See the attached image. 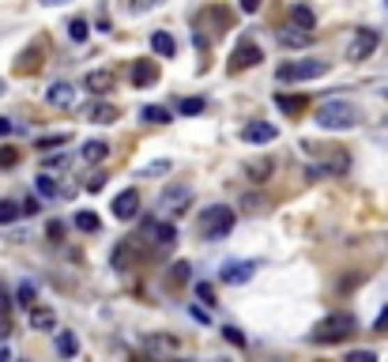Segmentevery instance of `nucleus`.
Here are the masks:
<instances>
[{
	"label": "nucleus",
	"mask_w": 388,
	"mask_h": 362,
	"mask_svg": "<svg viewBox=\"0 0 388 362\" xmlns=\"http://www.w3.org/2000/svg\"><path fill=\"white\" fill-rule=\"evenodd\" d=\"M234 208H226V204H211V208L200 211V219H196V234L204 238V241H223L230 230H234Z\"/></svg>",
	"instance_id": "obj_1"
},
{
	"label": "nucleus",
	"mask_w": 388,
	"mask_h": 362,
	"mask_svg": "<svg viewBox=\"0 0 388 362\" xmlns=\"http://www.w3.org/2000/svg\"><path fill=\"white\" fill-rule=\"evenodd\" d=\"M57 351L64 359H72L79 351V343H76V336H72V332H57Z\"/></svg>",
	"instance_id": "obj_28"
},
{
	"label": "nucleus",
	"mask_w": 388,
	"mask_h": 362,
	"mask_svg": "<svg viewBox=\"0 0 388 362\" xmlns=\"http://www.w3.org/2000/svg\"><path fill=\"white\" fill-rule=\"evenodd\" d=\"M136 211H140V193H136V189H125V193H117V197H114V216L117 219L128 223Z\"/></svg>",
	"instance_id": "obj_11"
},
{
	"label": "nucleus",
	"mask_w": 388,
	"mask_h": 362,
	"mask_svg": "<svg viewBox=\"0 0 388 362\" xmlns=\"http://www.w3.org/2000/svg\"><path fill=\"white\" fill-rule=\"evenodd\" d=\"M223 336H226L230 343H238V347H245V336H242V332L234 329V324H226V329H223Z\"/></svg>",
	"instance_id": "obj_38"
},
{
	"label": "nucleus",
	"mask_w": 388,
	"mask_h": 362,
	"mask_svg": "<svg viewBox=\"0 0 388 362\" xmlns=\"http://www.w3.org/2000/svg\"><path fill=\"white\" fill-rule=\"evenodd\" d=\"M64 144H72V136L68 133H53V136H42L34 147H38V151H49V147H64Z\"/></svg>",
	"instance_id": "obj_30"
},
{
	"label": "nucleus",
	"mask_w": 388,
	"mask_h": 362,
	"mask_svg": "<svg viewBox=\"0 0 388 362\" xmlns=\"http://www.w3.org/2000/svg\"><path fill=\"white\" fill-rule=\"evenodd\" d=\"M189 204H192V189L170 185V189H162V197H159V211H166V216H181V211H189Z\"/></svg>",
	"instance_id": "obj_6"
},
{
	"label": "nucleus",
	"mask_w": 388,
	"mask_h": 362,
	"mask_svg": "<svg viewBox=\"0 0 388 362\" xmlns=\"http://www.w3.org/2000/svg\"><path fill=\"white\" fill-rule=\"evenodd\" d=\"M385 329H388V306L377 313V321H373V332H385Z\"/></svg>",
	"instance_id": "obj_42"
},
{
	"label": "nucleus",
	"mask_w": 388,
	"mask_h": 362,
	"mask_svg": "<svg viewBox=\"0 0 388 362\" xmlns=\"http://www.w3.org/2000/svg\"><path fill=\"white\" fill-rule=\"evenodd\" d=\"M151 50L159 53V57H173V50H178V42H173L166 31H155V34H151Z\"/></svg>",
	"instance_id": "obj_21"
},
{
	"label": "nucleus",
	"mask_w": 388,
	"mask_h": 362,
	"mask_svg": "<svg viewBox=\"0 0 388 362\" xmlns=\"http://www.w3.org/2000/svg\"><path fill=\"white\" fill-rule=\"evenodd\" d=\"M230 61H234V72H242V68H253V64L261 61V45H253V42H242V45H238V50H234V57H230Z\"/></svg>",
	"instance_id": "obj_13"
},
{
	"label": "nucleus",
	"mask_w": 388,
	"mask_h": 362,
	"mask_svg": "<svg viewBox=\"0 0 388 362\" xmlns=\"http://www.w3.org/2000/svg\"><path fill=\"white\" fill-rule=\"evenodd\" d=\"M61 234H64L61 223H49V238H53V241H61Z\"/></svg>",
	"instance_id": "obj_48"
},
{
	"label": "nucleus",
	"mask_w": 388,
	"mask_h": 362,
	"mask_svg": "<svg viewBox=\"0 0 388 362\" xmlns=\"http://www.w3.org/2000/svg\"><path fill=\"white\" fill-rule=\"evenodd\" d=\"M12 310V294H8V287H4V280H0V317Z\"/></svg>",
	"instance_id": "obj_37"
},
{
	"label": "nucleus",
	"mask_w": 388,
	"mask_h": 362,
	"mask_svg": "<svg viewBox=\"0 0 388 362\" xmlns=\"http://www.w3.org/2000/svg\"><path fill=\"white\" fill-rule=\"evenodd\" d=\"M178 110H181L185 117H196L200 110H204V98H181V102H178Z\"/></svg>",
	"instance_id": "obj_33"
},
{
	"label": "nucleus",
	"mask_w": 388,
	"mask_h": 362,
	"mask_svg": "<svg viewBox=\"0 0 388 362\" xmlns=\"http://www.w3.org/2000/svg\"><path fill=\"white\" fill-rule=\"evenodd\" d=\"M20 211H23V216H34V211H38V200H34V197H31V200H23V208H20Z\"/></svg>",
	"instance_id": "obj_47"
},
{
	"label": "nucleus",
	"mask_w": 388,
	"mask_h": 362,
	"mask_svg": "<svg viewBox=\"0 0 388 362\" xmlns=\"http://www.w3.org/2000/svg\"><path fill=\"white\" fill-rule=\"evenodd\" d=\"M109 264H114L117 272H125V268L132 264V238L117 241V246H114V253H109Z\"/></svg>",
	"instance_id": "obj_19"
},
{
	"label": "nucleus",
	"mask_w": 388,
	"mask_h": 362,
	"mask_svg": "<svg viewBox=\"0 0 388 362\" xmlns=\"http://www.w3.org/2000/svg\"><path fill=\"white\" fill-rule=\"evenodd\" d=\"M350 362H373V351H350Z\"/></svg>",
	"instance_id": "obj_45"
},
{
	"label": "nucleus",
	"mask_w": 388,
	"mask_h": 362,
	"mask_svg": "<svg viewBox=\"0 0 388 362\" xmlns=\"http://www.w3.org/2000/svg\"><path fill=\"white\" fill-rule=\"evenodd\" d=\"M253 272H256L253 261H230V264H223V276H219V280L238 287V283H249V280H253Z\"/></svg>",
	"instance_id": "obj_10"
},
{
	"label": "nucleus",
	"mask_w": 388,
	"mask_h": 362,
	"mask_svg": "<svg viewBox=\"0 0 388 362\" xmlns=\"http://www.w3.org/2000/svg\"><path fill=\"white\" fill-rule=\"evenodd\" d=\"M242 136H245L249 144H272L279 133H275V125H264V121H261V125H245Z\"/></svg>",
	"instance_id": "obj_18"
},
{
	"label": "nucleus",
	"mask_w": 388,
	"mask_h": 362,
	"mask_svg": "<svg viewBox=\"0 0 388 362\" xmlns=\"http://www.w3.org/2000/svg\"><path fill=\"white\" fill-rule=\"evenodd\" d=\"M166 170H170V163H151V166H143L147 178H151V174H166Z\"/></svg>",
	"instance_id": "obj_43"
},
{
	"label": "nucleus",
	"mask_w": 388,
	"mask_h": 362,
	"mask_svg": "<svg viewBox=\"0 0 388 362\" xmlns=\"http://www.w3.org/2000/svg\"><path fill=\"white\" fill-rule=\"evenodd\" d=\"M325 151V163L320 166H309V178H325V174H347L350 170V159L343 147H320Z\"/></svg>",
	"instance_id": "obj_5"
},
{
	"label": "nucleus",
	"mask_w": 388,
	"mask_h": 362,
	"mask_svg": "<svg viewBox=\"0 0 388 362\" xmlns=\"http://www.w3.org/2000/svg\"><path fill=\"white\" fill-rule=\"evenodd\" d=\"M12 128H15L12 121H8V117H0V136H8V133H12Z\"/></svg>",
	"instance_id": "obj_49"
},
{
	"label": "nucleus",
	"mask_w": 388,
	"mask_h": 362,
	"mask_svg": "<svg viewBox=\"0 0 388 362\" xmlns=\"http://www.w3.org/2000/svg\"><path fill=\"white\" fill-rule=\"evenodd\" d=\"M83 117L95 121V125H109V121H117V106H109V102H91V106H83Z\"/></svg>",
	"instance_id": "obj_14"
},
{
	"label": "nucleus",
	"mask_w": 388,
	"mask_h": 362,
	"mask_svg": "<svg viewBox=\"0 0 388 362\" xmlns=\"http://www.w3.org/2000/svg\"><path fill=\"white\" fill-rule=\"evenodd\" d=\"M76 227L87 230V234H95V230H98V219L91 216V211H76Z\"/></svg>",
	"instance_id": "obj_34"
},
{
	"label": "nucleus",
	"mask_w": 388,
	"mask_h": 362,
	"mask_svg": "<svg viewBox=\"0 0 388 362\" xmlns=\"http://www.w3.org/2000/svg\"><path fill=\"white\" fill-rule=\"evenodd\" d=\"M132 83H136V87H151V83H159V64H155V61H136Z\"/></svg>",
	"instance_id": "obj_15"
},
{
	"label": "nucleus",
	"mask_w": 388,
	"mask_h": 362,
	"mask_svg": "<svg viewBox=\"0 0 388 362\" xmlns=\"http://www.w3.org/2000/svg\"><path fill=\"white\" fill-rule=\"evenodd\" d=\"M61 166H68V155H53V159H45V170H61Z\"/></svg>",
	"instance_id": "obj_41"
},
{
	"label": "nucleus",
	"mask_w": 388,
	"mask_h": 362,
	"mask_svg": "<svg viewBox=\"0 0 388 362\" xmlns=\"http://www.w3.org/2000/svg\"><path fill=\"white\" fill-rule=\"evenodd\" d=\"M140 117L151 121V125H166V121H170V110H166V106H143Z\"/></svg>",
	"instance_id": "obj_26"
},
{
	"label": "nucleus",
	"mask_w": 388,
	"mask_h": 362,
	"mask_svg": "<svg viewBox=\"0 0 388 362\" xmlns=\"http://www.w3.org/2000/svg\"><path fill=\"white\" fill-rule=\"evenodd\" d=\"M15 302H20L23 310H31V306H34V287H31V283H20V291H15Z\"/></svg>",
	"instance_id": "obj_35"
},
{
	"label": "nucleus",
	"mask_w": 388,
	"mask_h": 362,
	"mask_svg": "<svg viewBox=\"0 0 388 362\" xmlns=\"http://www.w3.org/2000/svg\"><path fill=\"white\" fill-rule=\"evenodd\" d=\"M45 4H68V0H45Z\"/></svg>",
	"instance_id": "obj_50"
},
{
	"label": "nucleus",
	"mask_w": 388,
	"mask_h": 362,
	"mask_svg": "<svg viewBox=\"0 0 388 362\" xmlns=\"http://www.w3.org/2000/svg\"><path fill=\"white\" fill-rule=\"evenodd\" d=\"M20 155H15V147H0V166H12Z\"/></svg>",
	"instance_id": "obj_40"
},
{
	"label": "nucleus",
	"mask_w": 388,
	"mask_h": 362,
	"mask_svg": "<svg viewBox=\"0 0 388 362\" xmlns=\"http://www.w3.org/2000/svg\"><path fill=\"white\" fill-rule=\"evenodd\" d=\"M34 189H38L42 197H57V193H61V185H57V178H53L49 170H42L38 178H34Z\"/></svg>",
	"instance_id": "obj_24"
},
{
	"label": "nucleus",
	"mask_w": 388,
	"mask_h": 362,
	"mask_svg": "<svg viewBox=\"0 0 388 362\" xmlns=\"http://www.w3.org/2000/svg\"><path fill=\"white\" fill-rule=\"evenodd\" d=\"M189 272H192L189 261H178V264L170 268V276H166V280H170L173 287H181V283H189Z\"/></svg>",
	"instance_id": "obj_31"
},
{
	"label": "nucleus",
	"mask_w": 388,
	"mask_h": 362,
	"mask_svg": "<svg viewBox=\"0 0 388 362\" xmlns=\"http://www.w3.org/2000/svg\"><path fill=\"white\" fill-rule=\"evenodd\" d=\"M128 8H132V12H147V8H159L162 0H125Z\"/></svg>",
	"instance_id": "obj_36"
},
{
	"label": "nucleus",
	"mask_w": 388,
	"mask_h": 362,
	"mask_svg": "<svg viewBox=\"0 0 388 362\" xmlns=\"http://www.w3.org/2000/svg\"><path fill=\"white\" fill-rule=\"evenodd\" d=\"M275 106L283 110V114H302V106H306V98H298V95H275Z\"/></svg>",
	"instance_id": "obj_27"
},
{
	"label": "nucleus",
	"mask_w": 388,
	"mask_h": 362,
	"mask_svg": "<svg viewBox=\"0 0 388 362\" xmlns=\"http://www.w3.org/2000/svg\"><path fill=\"white\" fill-rule=\"evenodd\" d=\"M31 329H38V332H53V329H57V313L45 310V306H31Z\"/></svg>",
	"instance_id": "obj_17"
},
{
	"label": "nucleus",
	"mask_w": 388,
	"mask_h": 362,
	"mask_svg": "<svg viewBox=\"0 0 388 362\" xmlns=\"http://www.w3.org/2000/svg\"><path fill=\"white\" fill-rule=\"evenodd\" d=\"M261 4H264V0H242V12L253 15V12H261Z\"/></svg>",
	"instance_id": "obj_46"
},
{
	"label": "nucleus",
	"mask_w": 388,
	"mask_h": 362,
	"mask_svg": "<svg viewBox=\"0 0 388 362\" xmlns=\"http://www.w3.org/2000/svg\"><path fill=\"white\" fill-rule=\"evenodd\" d=\"M140 347L147 351V355H173V351L181 347L178 343V336H170V332H147V336L140 340Z\"/></svg>",
	"instance_id": "obj_7"
},
{
	"label": "nucleus",
	"mask_w": 388,
	"mask_h": 362,
	"mask_svg": "<svg viewBox=\"0 0 388 362\" xmlns=\"http://www.w3.org/2000/svg\"><path fill=\"white\" fill-rule=\"evenodd\" d=\"M45 102L57 110H68L72 102H76V87H72V83H53V87L45 91Z\"/></svg>",
	"instance_id": "obj_12"
},
{
	"label": "nucleus",
	"mask_w": 388,
	"mask_h": 362,
	"mask_svg": "<svg viewBox=\"0 0 388 362\" xmlns=\"http://www.w3.org/2000/svg\"><path fill=\"white\" fill-rule=\"evenodd\" d=\"M68 38H72V42H79V45L87 42V38H91V27H87V20H72V23H68Z\"/></svg>",
	"instance_id": "obj_29"
},
{
	"label": "nucleus",
	"mask_w": 388,
	"mask_h": 362,
	"mask_svg": "<svg viewBox=\"0 0 388 362\" xmlns=\"http://www.w3.org/2000/svg\"><path fill=\"white\" fill-rule=\"evenodd\" d=\"M279 38H283V45H309L313 42V31H302V27H286V31L279 34Z\"/></svg>",
	"instance_id": "obj_23"
},
{
	"label": "nucleus",
	"mask_w": 388,
	"mask_h": 362,
	"mask_svg": "<svg viewBox=\"0 0 388 362\" xmlns=\"http://www.w3.org/2000/svg\"><path fill=\"white\" fill-rule=\"evenodd\" d=\"M102 185H106V178H102V174H91V181H87V189H91V193H98V189H102Z\"/></svg>",
	"instance_id": "obj_44"
},
{
	"label": "nucleus",
	"mask_w": 388,
	"mask_h": 362,
	"mask_svg": "<svg viewBox=\"0 0 388 362\" xmlns=\"http://www.w3.org/2000/svg\"><path fill=\"white\" fill-rule=\"evenodd\" d=\"M23 211H20V204L15 200H0V223H15Z\"/></svg>",
	"instance_id": "obj_32"
},
{
	"label": "nucleus",
	"mask_w": 388,
	"mask_h": 362,
	"mask_svg": "<svg viewBox=\"0 0 388 362\" xmlns=\"http://www.w3.org/2000/svg\"><path fill=\"white\" fill-rule=\"evenodd\" d=\"M196 294H200L208 306H215V291H211V283H196Z\"/></svg>",
	"instance_id": "obj_39"
},
{
	"label": "nucleus",
	"mask_w": 388,
	"mask_h": 362,
	"mask_svg": "<svg viewBox=\"0 0 388 362\" xmlns=\"http://www.w3.org/2000/svg\"><path fill=\"white\" fill-rule=\"evenodd\" d=\"M385 95H388V91H385Z\"/></svg>",
	"instance_id": "obj_52"
},
{
	"label": "nucleus",
	"mask_w": 388,
	"mask_h": 362,
	"mask_svg": "<svg viewBox=\"0 0 388 362\" xmlns=\"http://www.w3.org/2000/svg\"><path fill=\"white\" fill-rule=\"evenodd\" d=\"M0 91H4V83H0Z\"/></svg>",
	"instance_id": "obj_51"
},
{
	"label": "nucleus",
	"mask_w": 388,
	"mask_h": 362,
	"mask_svg": "<svg viewBox=\"0 0 388 362\" xmlns=\"http://www.w3.org/2000/svg\"><path fill=\"white\" fill-rule=\"evenodd\" d=\"M328 72V61H290V64H279V76L283 83H298V80H317Z\"/></svg>",
	"instance_id": "obj_4"
},
{
	"label": "nucleus",
	"mask_w": 388,
	"mask_h": 362,
	"mask_svg": "<svg viewBox=\"0 0 388 362\" xmlns=\"http://www.w3.org/2000/svg\"><path fill=\"white\" fill-rule=\"evenodd\" d=\"M83 87H87L91 95H106V91H114V76H109V72H102V68H95V72H87Z\"/></svg>",
	"instance_id": "obj_16"
},
{
	"label": "nucleus",
	"mask_w": 388,
	"mask_h": 362,
	"mask_svg": "<svg viewBox=\"0 0 388 362\" xmlns=\"http://www.w3.org/2000/svg\"><path fill=\"white\" fill-rule=\"evenodd\" d=\"M350 336H355V317H350V313H328V317L313 329V343H343Z\"/></svg>",
	"instance_id": "obj_3"
},
{
	"label": "nucleus",
	"mask_w": 388,
	"mask_h": 362,
	"mask_svg": "<svg viewBox=\"0 0 388 362\" xmlns=\"http://www.w3.org/2000/svg\"><path fill=\"white\" fill-rule=\"evenodd\" d=\"M245 174H249V181H256V185H261V181L272 178V163H267V159H261V163H249V166H245Z\"/></svg>",
	"instance_id": "obj_25"
},
{
	"label": "nucleus",
	"mask_w": 388,
	"mask_h": 362,
	"mask_svg": "<svg viewBox=\"0 0 388 362\" xmlns=\"http://www.w3.org/2000/svg\"><path fill=\"white\" fill-rule=\"evenodd\" d=\"M147 238L159 249H173L178 246V227L173 223H147Z\"/></svg>",
	"instance_id": "obj_9"
},
{
	"label": "nucleus",
	"mask_w": 388,
	"mask_h": 362,
	"mask_svg": "<svg viewBox=\"0 0 388 362\" xmlns=\"http://www.w3.org/2000/svg\"><path fill=\"white\" fill-rule=\"evenodd\" d=\"M377 45H381V34H377V31H369V27L355 31V42H350V61H366Z\"/></svg>",
	"instance_id": "obj_8"
},
{
	"label": "nucleus",
	"mask_w": 388,
	"mask_h": 362,
	"mask_svg": "<svg viewBox=\"0 0 388 362\" xmlns=\"http://www.w3.org/2000/svg\"><path fill=\"white\" fill-rule=\"evenodd\" d=\"M106 155H109L106 140H87V144H83V163H102Z\"/></svg>",
	"instance_id": "obj_22"
},
{
	"label": "nucleus",
	"mask_w": 388,
	"mask_h": 362,
	"mask_svg": "<svg viewBox=\"0 0 388 362\" xmlns=\"http://www.w3.org/2000/svg\"><path fill=\"white\" fill-rule=\"evenodd\" d=\"M355 121H358V110L343 98H332L317 110V125L328 128V133H343V128H350Z\"/></svg>",
	"instance_id": "obj_2"
},
{
	"label": "nucleus",
	"mask_w": 388,
	"mask_h": 362,
	"mask_svg": "<svg viewBox=\"0 0 388 362\" xmlns=\"http://www.w3.org/2000/svg\"><path fill=\"white\" fill-rule=\"evenodd\" d=\"M290 23L302 27V31H317V15H313L306 4H294V8H290Z\"/></svg>",
	"instance_id": "obj_20"
}]
</instances>
